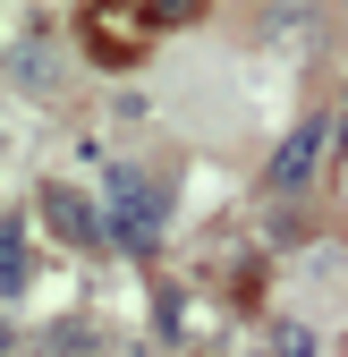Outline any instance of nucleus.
Listing matches in <instances>:
<instances>
[{
  "label": "nucleus",
  "instance_id": "obj_1",
  "mask_svg": "<svg viewBox=\"0 0 348 357\" xmlns=\"http://www.w3.org/2000/svg\"><path fill=\"white\" fill-rule=\"evenodd\" d=\"M102 204H111L119 247H136V255L161 247V178H153V170H111V178H102Z\"/></svg>",
  "mask_w": 348,
  "mask_h": 357
},
{
  "label": "nucleus",
  "instance_id": "obj_3",
  "mask_svg": "<svg viewBox=\"0 0 348 357\" xmlns=\"http://www.w3.org/2000/svg\"><path fill=\"white\" fill-rule=\"evenodd\" d=\"M26 273H34V247H26V221H9V230H0V298H26Z\"/></svg>",
  "mask_w": 348,
  "mask_h": 357
},
{
  "label": "nucleus",
  "instance_id": "obj_2",
  "mask_svg": "<svg viewBox=\"0 0 348 357\" xmlns=\"http://www.w3.org/2000/svg\"><path fill=\"white\" fill-rule=\"evenodd\" d=\"M315 162H323V119H297L289 137H280V153H272V170H264V188L272 196H297L315 178Z\"/></svg>",
  "mask_w": 348,
  "mask_h": 357
},
{
  "label": "nucleus",
  "instance_id": "obj_4",
  "mask_svg": "<svg viewBox=\"0 0 348 357\" xmlns=\"http://www.w3.org/2000/svg\"><path fill=\"white\" fill-rule=\"evenodd\" d=\"M42 213H52V221H60V230H68V238H85V247H94V238H102V221H94V213H85V204H77L68 188H52V196H42Z\"/></svg>",
  "mask_w": 348,
  "mask_h": 357
}]
</instances>
